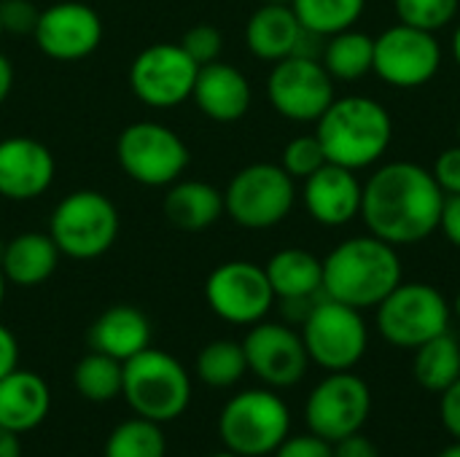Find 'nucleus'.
<instances>
[{"label":"nucleus","mask_w":460,"mask_h":457,"mask_svg":"<svg viewBox=\"0 0 460 457\" xmlns=\"http://www.w3.org/2000/svg\"><path fill=\"white\" fill-rule=\"evenodd\" d=\"M167 455V439L162 434L159 423H151L146 417H132L119 423L108 439L102 457H164Z\"/></svg>","instance_id":"2f4dec72"},{"label":"nucleus","mask_w":460,"mask_h":457,"mask_svg":"<svg viewBox=\"0 0 460 457\" xmlns=\"http://www.w3.org/2000/svg\"><path fill=\"white\" fill-rule=\"evenodd\" d=\"M402 280L399 248L375 234L342 240L323 259V296L361 312L375 310Z\"/></svg>","instance_id":"f03ea898"},{"label":"nucleus","mask_w":460,"mask_h":457,"mask_svg":"<svg viewBox=\"0 0 460 457\" xmlns=\"http://www.w3.org/2000/svg\"><path fill=\"white\" fill-rule=\"evenodd\" d=\"M296 205V180L272 162L237 170L224 189V213L243 229L264 232L283 224Z\"/></svg>","instance_id":"0eeeda50"},{"label":"nucleus","mask_w":460,"mask_h":457,"mask_svg":"<svg viewBox=\"0 0 460 457\" xmlns=\"http://www.w3.org/2000/svg\"><path fill=\"white\" fill-rule=\"evenodd\" d=\"M0 457H22V444H19V434L8 431L0 426Z\"/></svg>","instance_id":"c03bdc74"},{"label":"nucleus","mask_w":460,"mask_h":457,"mask_svg":"<svg viewBox=\"0 0 460 457\" xmlns=\"http://www.w3.org/2000/svg\"><path fill=\"white\" fill-rule=\"evenodd\" d=\"M116 159L121 172L148 189H167L189 167V145L178 132L159 121H135L121 129L116 140Z\"/></svg>","instance_id":"9d476101"},{"label":"nucleus","mask_w":460,"mask_h":457,"mask_svg":"<svg viewBox=\"0 0 460 457\" xmlns=\"http://www.w3.org/2000/svg\"><path fill=\"white\" fill-rule=\"evenodd\" d=\"M57 175L49 145L35 137L0 140V197L11 202H32L43 197Z\"/></svg>","instance_id":"a211bd4d"},{"label":"nucleus","mask_w":460,"mask_h":457,"mask_svg":"<svg viewBox=\"0 0 460 457\" xmlns=\"http://www.w3.org/2000/svg\"><path fill=\"white\" fill-rule=\"evenodd\" d=\"M40 8L32 0H0L3 30L11 35H32Z\"/></svg>","instance_id":"c9c22d12"},{"label":"nucleus","mask_w":460,"mask_h":457,"mask_svg":"<svg viewBox=\"0 0 460 457\" xmlns=\"http://www.w3.org/2000/svg\"><path fill=\"white\" fill-rule=\"evenodd\" d=\"M59 256L49 232H22L0 248V269L11 286L35 288L54 275Z\"/></svg>","instance_id":"5701e85b"},{"label":"nucleus","mask_w":460,"mask_h":457,"mask_svg":"<svg viewBox=\"0 0 460 457\" xmlns=\"http://www.w3.org/2000/svg\"><path fill=\"white\" fill-rule=\"evenodd\" d=\"M51 409V391L46 380L30 369H13L0 380V426L13 434L35 431Z\"/></svg>","instance_id":"412c9836"},{"label":"nucleus","mask_w":460,"mask_h":457,"mask_svg":"<svg viewBox=\"0 0 460 457\" xmlns=\"http://www.w3.org/2000/svg\"><path fill=\"white\" fill-rule=\"evenodd\" d=\"M199 65L181 43H151L129 65V86L148 108H175L191 100Z\"/></svg>","instance_id":"2eb2a0df"},{"label":"nucleus","mask_w":460,"mask_h":457,"mask_svg":"<svg viewBox=\"0 0 460 457\" xmlns=\"http://www.w3.org/2000/svg\"><path fill=\"white\" fill-rule=\"evenodd\" d=\"M315 137L323 145L326 162L361 172L375 167L388 154L394 140V119L375 97H334V102L315 121Z\"/></svg>","instance_id":"7ed1b4c3"},{"label":"nucleus","mask_w":460,"mask_h":457,"mask_svg":"<svg viewBox=\"0 0 460 457\" xmlns=\"http://www.w3.org/2000/svg\"><path fill=\"white\" fill-rule=\"evenodd\" d=\"M11 89H13V65L5 54H0V105L8 100Z\"/></svg>","instance_id":"37998d69"},{"label":"nucleus","mask_w":460,"mask_h":457,"mask_svg":"<svg viewBox=\"0 0 460 457\" xmlns=\"http://www.w3.org/2000/svg\"><path fill=\"white\" fill-rule=\"evenodd\" d=\"M450 48H453V57H456V62H458V67H460V22H458V27H456V32H453V43H450Z\"/></svg>","instance_id":"a18cd8bd"},{"label":"nucleus","mask_w":460,"mask_h":457,"mask_svg":"<svg viewBox=\"0 0 460 457\" xmlns=\"http://www.w3.org/2000/svg\"><path fill=\"white\" fill-rule=\"evenodd\" d=\"M210 457H243V455H237V453H232V450H224V453H216V455H210Z\"/></svg>","instance_id":"8fccbe9b"},{"label":"nucleus","mask_w":460,"mask_h":457,"mask_svg":"<svg viewBox=\"0 0 460 457\" xmlns=\"http://www.w3.org/2000/svg\"><path fill=\"white\" fill-rule=\"evenodd\" d=\"M16 366H19V342L11 334V329L0 323V380L11 374Z\"/></svg>","instance_id":"79ce46f5"},{"label":"nucleus","mask_w":460,"mask_h":457,"mask_svg":"<svg viewBox=\"0 0 460 457\" xmlns=\"http://www.w3.org/2000/svg\"><path fill=\"white\" fill-rule=\"evenodd\" d=\"M334 457H380V450L367 434L358 431L334 442Z\"/></svg>","instance_id":"ea45409f"},{"label":"nucleus","mask_w":460,"mask_h":457,"mask_svg":"<svg viewBox=\"0 0 460 457\" xmlns=\"http://www.w3.org/2000/svg\"><path fill=\"white\" fill-rule=\"evenodd\" d=\"M73 385L78 391L81 399L92 401V404H105L121 396V385H124V364L102 356L97 350H92L89 356H84L75 369H73Z\"/></svg>","instance_id":"c85d7f7f"},{"label":"nucleus","mask_w":460,"mask_h":457,"mask_svg":"<svg viewBox=\"0 0 460 457\" xmlns=\"http://www.w3.org/2000/svg\"><path fill=\"white\" fill-rule=\"evenodd\" d=\"M121 218L116 205L94 189H78L57 202L49 218V234L59 253L73 261L105 256L119 240Z\"/></svg>","instance_id":"423d86ee"},{"label":"nucleus","mask_w":460,"mask_h":457,"mask_svg":"<svg viewBox=\"0 0 460 457\" xmlns=\"http://www.w3.org/2000/svg\"><path fill=\"white\" fill-rule=\"evenodd\" d=\"M291 434V412L272 388H248L232 396L218 417L226 450L243 457L272 455Z\"/></svg>","instance_id":"39448f33"},{"label":"nucleus","mask_w":460,"mask_h":457,"mask_svg":"<svg viewBox=\"0 0 460 457\" xmlns=\"http://www.w3.org/2000/svg\"><path fill=\"white\" fill-rule=\"evenodd\" d=\"M437 457H460V442L450 444V447H445V450H442Z\"/></svg>","instance_id":"49530a36"},{"label":"nucleus","mask_w":460,"mask_h":457,"mask_svg":"<svg viewBox=\"0 0 460 457\" xmlns=\"http://www.w3.org/2000/svg\"><path fill=\"white\" fill-rule=\"evenodd\" d=\"M191 100L197 102L202 116H208L210 121L232 124V121H240L251 110L253 89L243 70H237L229 62L216 59L199 67Z\"/></svg>","instance_id":"aec40b11"},{"label":"nucleus","mask_w":460,"mask_h":457,"mask_svg":"<svg viewBox=\"0 0 460 457\" xmlns=\"http://www.w3.org/2000/svg\"><path fill=\"white\" fill-rule=\"evenodd\" d=\"M205 302L224 323L253 326L270 315L278 299L264 267L245 259H234L218 264L208 275Z\"/></svg>","instance_id":"ddd939ff"},{"label":"nucleus","mask_w":460,"mask_h":457,"mask_svg":"<svg viewBox=\"0 0 460 457\" xmlns=\"http://www.w3.org/2000/svg\"><path fill=\"white\" fill-rule=\"evenodd\" d=\"M439 232L447 237L450 245L460 248V194L445 197L442 205V218H439Z\"/></svg>","instance_id":"a19ab883"},{"label":"nucleus","mask_w":460,"mask_h":457,"mask_svg":"<svg viewBox=\"0 0 460 457\" xmlns=\"http://www.w3.org/2000/svg\"><path fill=\"white\" fill-rule=\"evenodd\" d=\"M450 310H453V318H458L460 321V291H458V296L450 302Z\"/></svg>","instance_id":"09e8293b"},{"label":"nucleus","mask_w":460,"mask_h":457,"mask_svg":"<svg viewBox=\"0 0 460 457\" xmlns=\"http://www.w3.org/2000/svg\"><path fill=\"white\" fill-rule=\"evenodd\" d=\"M445 191L418 162H385L364 183L361 218L369 234L396 245L426 242L439 232Z\"/></svg>","instance_id":"f257e3e1"},{"label":"nucleus","mask_w":460,"mask_h":457,"mask_svg":"<svg viewBox=\"0 0 460 457\" xmlns=\"http://www.w3.org/2000/svg\"><path fill=\"white\" fill-rule=\"evenodd\" d=\"M261 3H272V5H291V0H261Z\"/></svg>","instance_id":"3c124183"},{"label":"nucleus","mask_w":460,"mask_h":457,"mask_svg":"<svg viewBox=\"0 0 460 457\" xmlns=\"http://www.w3.org/2000/svg\"><path fill=\"white\" fill-rule=\"evenodd\" d=\"M458 143H460V119H458Z\"/></svg>","instance_id":"864d4df0"},{"label":"nucleus","mask_w":460,"mask_h":457,"mask_svg":"<svg viewBox=\"0 0 460 457\" xmlns=\"http://www.w3.org/2000/svg\"><path fill=\"white\" fill-rule=\"evenodd\" d=\"M5 35V30H3V19H0V38Z\"/></svg>","instance_id":"603ef678"},{"label":"nucleus","mask_w":460,"mask_h":457,"mask_svg":"<svg viewBox=\"0 0 460 457\" xmlns=\"http://www.w3.org/2000/svg\"><path fill=\"white\" fill-rule=\"evenodd\" d=\"M431 175L439 183V189L445 191V197L460 194V143L458 145L445 148L437 156V162L431 167Z\"/></svg>","instance_id":"4c0bfd02"},{"label":"nucleus","mask_w":460,"mask_h":457,"mask_svg":"<svg viewBox=\"0 0 460 457\" xmlns=\"http://www.w3.org/2000/svg\"><path fill=\"white\" fill-rule=\"evenodd\" d=\"M89 347L111 356L116 361H129L132 356L151 347V323L132 304H113L97 315L89 329Z\"/></svg>","instance_id":"4be33fe9"},{"label":"nucleus","mask_w":460,"mask_h":457,"mask_svg":"<svg viewBox=\"0 0 460 457\" xmlns=\"http://www.w3.org/2000/svg\"><path fill=\"white\" fill-rule=\"evenodd\" d=\"M162 213L181 232H205L224 215V191L205 180H175L167 186Z\"/></svg>","instance_id":"393cba45"},{"label":"nucleus","mask_w":460,"mask_h":457,"mask_svg":"<svg viewBox=\"0 0 460 457\" xmlns=\"http://www.w3.org/2000/svg\"><path fill=\"white\" fill-rule=\"evenodd\" d=\"M275 457H334V444L315 436V434H299V436H286V442L272 453Z\"/></svg>","instance_id":"e433bc0d"},{"label":"nucleus","mask_w":460,"mask_h":457,"mask_svg":"<svg viewBox=\"0 0 460 457\" xmlns=\"http://www.w3.org/2000/svg\"><path fill=\"white\" fill-rule=\"evenodd\" d=\"M321 62L334 81H361L375 65V38L356 27L334 32L323 40Z\"/></svg>","instance_id":"bb28decb"},{"label":"nucleus","mask_w":460,"mask_h":457,"mask_svg":"<svg viewBox=\"0 0 460 457\" xmlns=\"http://www.w3.org/2000/svg\"><path fill=\"white\" fill-rule=\"evenodd\" d=\"M248 372L256 374L267 388L283 391L305 380L310 369V356L302 342V334L288 323L259 321L243 339Z\"/></svg>","instance_id":"dca6fc26"},{"label":"nucleus","mask_w":460,"mask_h":457,"mask_svg":"<svg viewBox=\"0 0 460 457\" xmlns=\"http://www.w3.org/2000/svg\"><path fill=\"white\" fill-rule=\"evenodd\" d=\"M380 337L402 350H415L429 339L450 331L453 310L431 283H399L377 307Z\"/></svg>","instance_id":"6e6552de"},{"label":"nucleus","mask_w":460,"mask_h":457,"mask_svg":"<svg viewBox=\"0 0 460 457\" xmlns=\"http://www.w3.org/2000/svg\"><path fill=\"white\" fill-rule=\"evenodd\" d=\"M439 396H442V401H439V417H442L447 434L456 442H460V377L447 391H442Z\"/></svg>","instance_id":"58836bf2"},{"label":"nucleus","mask_w":460,"mask_h":457,"mask_svg":"<svg viewBox=\"0 0 460 457\" xmlns=\"http://www.w3.org/2000/svg\"><path fill=\"white\" fill-rule=\"evenodd\" d=\"M35 46L54 62H81L102 43L100 13L78 0H57L46 5L35 24Z\"/></svg>","instance_id":"f3484780"},{"label":"nucleus","mask_w":460,"mask_h":457,"mask_svg":"<svg viewBox=\"0 0 460 457\" xmlns=\"http://www.w3.org/2000/svg\"><path fill=\"white\" fill-rule=\"evenodd\" d=\"M302 32L305 27L291 5L261 3L245 24V46L256 59L275 65L296 51Z\"/></svg>","instance_id":"b1692460"},{"label":"nucleus","mask_w":460,"mask_h":457,"mask_svg":"<svg viewBox=\"0 0 460 457\" xmlns=\"http://www.w3.org/2000/svg\"><path fill=\"white\" fill-rule=\"evenodd\" d=\"M326 164V154L321 140L313 135H299L294 140L286 143L283 154H280V167L294 178V180H305L310 178L315 170H321Z\"/></svg>","instance_id":"72a5a7b5"},{"label":"nucleus","mask_w":460,"mask_h":457,"mask_svg":"<svg viewBox=\"0 0 460 457\" xmlns=\"http://www.w3.org/2000/svg\"><path fill=\"white\" fill-rule=\"evenodd\" d=\"M270 105L288 121L315 124L334 102V78L315 57L291 54L272 65L267 75Z\"/></svg>","instance_id":"f8f14e48"},{"label":"nucleus","mask_w":460,"mask_h":457,"mask_svg":"<svg viewBox=\"0 0 460 457\" xmlns=\"http://www.w3.org/2000/svg\"><path fill=\"white\" fill-rule=\"evenodd\" d=\"M369 415L372 391L353 372H329L305 401L307 431L332 444L364 431Z\"/></svg>","instance_id":"9b49d317"},{"label":"nucleus","mask_w":460,"mask_h":457,"mask_svg":"<svg viewBox=\"0 0 460 457\" xmlns=\"http://www.w3.org/2000/svg\"><path fill=\"white\" fill-rule=\"evenodd\" d=\"M5 286H8V280H5V275H3V269H0V307H3V302H5Z\"/></svg>","instance_id":"de8ad7c7"},{"label":"nucleus","mask_w":460,"mask_h":457,"mask_svg":"<svg viewBox=\"0 0 460 457\" xmlns=\"http://www.w3.org/2000/svg\"><path fill=\"white\" fill-rule=\"evenodd\" d=\"M181 46H183V51L202 67V65H208V62H216L218 57H221V48H224V35H221V30L218 27H213V24H194V27H189L186 32H183V38H181Z\"/></svg>","instance_id":"f704fd0d"},{"label":"nucleus","mask_w":460,"mask_h":457,"mask_svg":"<svg viewBox=\"0 0 460 457\" xmlns=\"http://www.w3.org/2000/svg\"><path fill=\"white\" fill-rule=\"evenodd\" d=\"M442 67V46L437 32L410 24H394L375 38V65L380 81L396 89L426 86Z\"/></svg>","instance_id":"4468645a"},{"label":"nucleus","mask_w":460,"mask_h":457,"mask_svg":"<svg viewBox=\"0 0 460 457\" xmlns=\"http://www.w3.org/2000/svg\"><path fill=\"white\" fill-rule=\"evenodd\" d=\"M291 8L307 32L329 38L356 27L364 16L367 0H291Z\"/></svg>","instance_id":"c756f323"},{"label":"nucleus","mask_w":460,"mask_h":457,"mask_svg":"<svg viewBox=\"0 0 460 457\" xmlns=\"http://www.w3.org/2000/svg\"><path fill=\"white\" fill-rule=\"evenodd\" d=\"M394 11L402 24L439 32L456 22L460 11V0H394Z\"/></svg>","instance_id":"473e14b6"},{"label":"nucleus","mask_w":460,"mask_h":457,"mask_svg":"<svg viewBox=\"0 0 460 457\" xmlns=\"http://www.w3.org/2000/svg\"><path fill=\"white\" fill-rule=\"evenodd\" d=\"M248 372L243 342L234 339H216L208 342L197 356V377L216 391L234 388Z\"/></svg>","instance_id":"7c9ffc66"},{"label":"nucleus","mask_w":460,"mask_h":457,"mask_svg":"<svg viewBox=\"0 0 460 457\" xmlns=\"http://www.w3.org/2000/svg\"><path fill=\"white\" fill-rule=\"evenodd\" d=\"M412 377L429 393L447 391L460 377V339L450 331L415 347Z\"/></svg>","instance_id":"cd10ccee"},{"label":"nucleus","mask_w":460,"mask_h":457,"mask_svg":"<svg viewBox=\"0 0 460 457\" xmlns=\"http://www.w3.org/2000/svg\"><path fill=\"white\" fill-rule=\"evenodd\" d=\"M299 334L310 364L326 372H353L369 347V329L361 310L329 296L315 299Z\"/></svg>","instance_id":"1a4fd4ad"},{"label":"nucleus","mask_w":460,"mask_h":457,"mask_svg":"<svg viewBox=\"0 0 460 457\" xmlns=\"http://www.w3.org/2000/svg\"><path fill=\"white\" fill-rule=\"evenodd\" d=\"M364 183L358 172L326 162L310 178L302 180V205L307 215L329 229L348 226L353 218H361Z\"/></svg>","instance_id":"6ab92c4d"},{"label":"nucleus","mask_w":460,"mask_h":457,"mask_svg":"<svg viewBox=\"0 0 460 457\" xmlns=\"http://www.w3.org/2000/svg\"><path fill=\"white\" fill-rule=\"evenodd\" d=\"M121 396L137 417L162 426L189 409L191 377L175 356L156 347H146L143 353L124 361Z\"/></svg>","instance_id":"20e7f679"},{"label":"nucleus","mask_w":460,"mask_h":457,"mask_svg":"<svg viewBox=\"0 0 460 457\" xmlns=\"http://www.w3.org/2000/svg\"><path fill=\"white\" fill-rule=\"evenodd\" d=\"M275 299H318L323 294V259L305 248H283L264 264Z\"/></svg>","instance_id":"a878e982"}]
</instances>
